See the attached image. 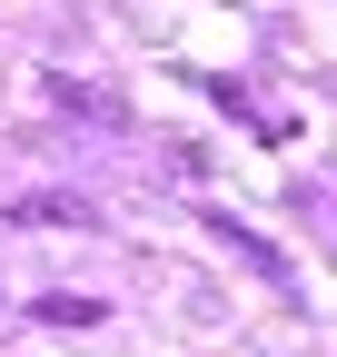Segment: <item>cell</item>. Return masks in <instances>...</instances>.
Instances as JSON below:
<instances>
[{
	"instance_id": "2",
	"label": "cell",
	"mask_w": 337,
	"mask_h": 357,
	"mask_svg": "<svg viewBox=\"0 0 337 357\" xmlns=\"http://www.w3.org/2000/svg\"><path fill=\"white\" fill-rule=\"evenodd\" d=\"M30 307H40L50 328H90V318H100V298H30Z\"/></svg>"
},
{
	"instance_id": "1",
	"label": "cell",
	"mask_w": 337,
	"mask_h": 357,
	"mask_svg": "<svg viewBox=\"0 0 337 357\" xmlns=\"http://www.w3.org/2000/svg\"><path fill=\"white\" fill-rule=\"evenodd\" d=\"M10 218H20V229H79V218H90V199H60V189H40V199H10Z\"/></svg>"
}]
</instances>
